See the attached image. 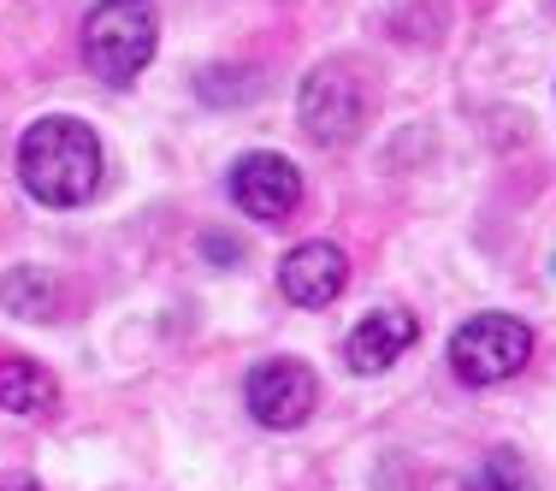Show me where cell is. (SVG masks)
I'll return each mask as SVG.
<instances>
[{
	"label": "cell",
	"mask_w": 556,
	"mask_h": 491,
	"mask_svg": "<svg viewBox=\"0 0 556 491\" xmlns=\"http://www.w3.org/2000/svg\"><path fill=\"white\" fill-rule=\"evenodd\" d=\"M0 408L7 415H54L60 408V379L30 355H7L0 362Z\"/></svg>",
	"instance_id": "9"
},
{
	"label": "cell",
	"mask_w": 556,
	"mask_h": 491,
	"mask_svg": "<svg viewBox=\"0 0 556 491\" xmlns=\"http://www.w3.org/2000/svg\"><path fill=\"white\" fill-rule=\"evenodd\" d=\"M415 338H420L415 314H403V309H374L367 320L350 326V338H343V362H350L355 379L391 374V367L403 362L408 350H415Z\"/></svg>",
	"instance_id": "8"
},
{
	"label": "cell",
	"mask_w": 556,
	"mask_h": 491,
	"mask_svg": "<svg viewBox=\"0 0 556 491\" xmlns=\"http://www.w3.org/2000/svg\"><path fill=\"white\" fill-rule=\"evenodd\" d=\"M243 403H249V415H255V427L296 432L302 420L314 415V403H320V374H314L308 362H296V355H273V362H261L255 374H249Z\"/></svg>",
	"instance_id": "5"
},
{
	"label": "cell",
	"mask_w": 556,
	"mask_h": 491,
	"mask_svg": "<svg viewBox=\"0 0 556 491\" xmlns=\"http://www.w3.org/2000/svg\"><path fill=\"white\" fill-rule=\"evenodd\" d=\"M225 190H231V202L243 207L249 219L278 225L302 207V172L290 166L285 154H243V161L231 166V178H225Z\"/></svg>",
	"instance_id": "6"
},
{
	"label": "cell",
	"mask_w": 556,
	"mask_h": 491,
	"mask_svg": "<svg viewBox=\"0 0 556 491\" xmlns=\"http://www.w3.org/2000/svg\"><path fill=\"white\" fill-rule=\"evenodd\" d=\"M350 285V261L338 243H302L278 261V290L290 309H332Z\"/></svg>",
	"instance_id": "7"
},
{
	"label": "cell",
	"mask_w": 556,
	"mask_h": 491,
	"mask_svg": "<svg viewBox=\"0 0 556 491\" xmlns=\"http://www.w3.org/2000/svg\"><path fill=\"white\" fill-rule=\"evenodd\" d=\"M202 255L214 261V267H237V261H243V243H237L231 231H202Z\"/></svg>",
	"instance_id": "12"
},
{
	"label": "cell",
	"mask_w": 556,
	"mask_h": 491,
	"mask_svg": "<svg viewBox=\"0 0 556 491\" xmlns=\"http://www.w3.org/2000/svg\"><path fill=\"white\" fill-rule=\"evenodd\" d=\"M18 184L42 207H84L101 190V142L84 118L48 113L18 142Z\"/></svg>",
	"instance_id": "1"
},
{
	"label": "cell",
	"mask_w": 556,
	"mask_h": 491,
	"mask_svg": "<svg viewBox=\"0 0 556 491\" xmlns=\"http://www.w3.org/2000/svg\"><path fill=\"white\" fill-rule=\"evenodd\" d=\"M0 491H42L30 474H0Z\"/></svg>",
	"instance_id": "13"
},
{
	"label": "cell",
	"mask_w": 556,
	"mask_h": 491,
	"mask_svg": "<svg viewBox=\"0 0 556 491\" xmlns=\"http://www.w3.org/2000/svg\"><path fill=\"white\" fill-rule=\"evenodd\" d=\"M0 309L18 320H54L60 314V278L48 267H12L0 278Z\"/></svg>",
	"instance_id": "10"
},
{
	"label": "cell",
	"mask_w": 556,
	"mask_h": 491,
	"mask_svg": "<svg viewBox=\"0 0 556 491\" xmlns=\"http://www.w3.org/2000/svg\"><path fill=\"white\" fill-rule=\"evenodd\" d=\"M154 42H161V18L149 0H96L84 18V65L113 89H125L154 60Z\"/></svg>",
	"instance_id": "2"
},
{
	"label": "cell",
	"mask_w": 556,
	"mask_h": 491,
	"mask_svg": "<svg viewBox=\"0 0 556 491\" xmlns=\"http://www.w3.org/2000/svg\"><path fill=\"white\" fill-rule=\"evenodd\" d=\"M296 118L314 142L326 149H350L355 137L367 130L374 118V84L355 60H320L308 77H302V96H296Z\"/></svg>",
	"instance_id": "3"
},
{
	"label": "cell",
	"mask_w": 556,
	"mask_h": 491,
	"mask_svg": "<svg viewBox=\"0 0 556 491\" xmlns=\"http://www.w3.org/2000/svg\"><path fill=\"white\" fill-rule=\"evenodd\" d=\"M527 362H533V331H527V320H515V314H473L450 338V374L468 385V391L515 379Z\"/></svg>",
	"instance_id": "4"
},
{
	"label": "cell",
	"mask_w": 556,
	"mask_h": 491,
	"mask_svg": "<svg viewBox=\"0 0 556 491\" xmlns=\"http://www.w3.org/2000/svg\"><path fill=\"white\" fill-rule=\"evenodd\" d=\"M462 491H533V474H527V462L515 450H492Z\"/></svg>",
	"instance_id": "11"
}]
</instances>
